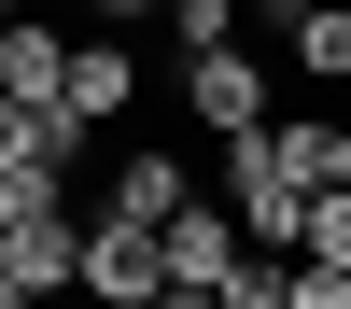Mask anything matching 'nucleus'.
Instances as JSON below:
<instances>
[{"label":"nucleus","mask_w":351,"mask_h":309,"mask_svg":"<svg viewBox=\"0 0 351 309\" xmlns=\"http://www.w3.org/2000/svg\"><path fill=\"white\" fill-rule=\"evenodd\" d=\"M0 281H28V295H71V281H84V211H71V197L0 211Z\"/></svg>","instance_id":"obj_1"},{"label":"nucleus","mask_w":351,"mask_h":309,"mask_svg":"<svg viewBox=\"0 0 351 309\" xmlns=\"http://www.w3.org/2000/svg\"><path fill=\"white\" fill-rule=\"evenodd\" d=\"M0 99H43V112L71 99V42H56L43 14H14V28H0Z\"/></svg>","instance_id":"obj_6"},{"label":"nucleus","mask_w":351,"mask_h":309,"mask_svg":"<svg viewBox=\"0 0 351 309\" xmlns=\"http://www.w3.org/2000/svg\"><path fill=\"white\" fill-rule=\"evenodd\" d=\"M84 155V127L71 112H43V99H0V169H71Z\"/></svg>","instance_id":"obj_7"},{"label":"nucleus","mask_w":351,"mask_h":309,"mask_svg":"<svg viewBox=\"0 0 351 309\" xmlns=\"http://www.w3.org/2000/svg\"><path fill=\"white\" fill-rule=\"evenodd\" d=\"M155 239H169V281H197V295H225V281H239V239H253V225H225L211 197H197V211H169Z\"/></svg>","instance_id":"obj_4"},{"label":"nucleus","mask_w":351,"mask_h":309,"mask_svg":"<svg viewBox=\"0 0 351 309\" xmlns=\"http://www.w3.org/2000/svg\"><path fill=\"white\" fill-rule=\"evenodd\" d=\"M127 99H141V56H127V28H99V42H71V99H56V112H71V127H112Z\"/></svg>","instance_id":"obj_5"},{"label":"nucleus","mask_w":351,"mask_h":309,"mask_svg":"<svg viewBox=\"0 0 351 309\" xmlns=\"http://www.w3.org/2000/svg\"><path fill=\"white\" fill-rule=\"evenodd\" d=\"M0 309H43V295H28V281H0Z\"/></svg>","instance_id":"obj_12"},{"label":"nucleus","mask_w":351,"mask_h":309,"mask_svg":"<svg viewBox=\"0 0 351 309\" xmlns=\"http://www.w3.org/2000/svg\"><path fill=\"white\" fill-rule=\"evenodd\" d=\"M112 211H127V225H169V211H197L183 155H112Z\"/></svg>","instance_id":"obj_8"},{"label":"nucleus","mask_w":351,"mask_h":309,"mask_svg":"<svg viewBox=\"0 0 351 309\" xmlns=\"http://www.w3.org/2000/svg\"><path fill=\"white\" fill-rule=\"evenodd\" d=\"M14 14H28V0H0V28H14Z\"/></svg>","instance_id":"obj_13"},{"label":"nucleus","mask_w":351,"mask_h":309,"mask_svg":"<svg viewBox=\"0 0 351 309\" xmlns=\"http://www.w3.org/2000/svg\"><path fill=\"white\" fill-rule=\"evenodd\" d=\"M183 112H197L211 140H253V127H281V112H267V71H253L239 42H211V56H183Z\"/></svg>","instance_id":"obj_2"},{"label":"nucleus","mask_w":351,"mask_h":309,"mask_svg":"<svg viewBox=\"0 0 351 309\" xmlns=\"http://www.w3.org/2000/svg\"><path fill=\"white\" fill-rule=\"evenodd\" d=\"M99 14H112V28H127V14H169V0H99Z\"/></svg>","instance_id":"obj_11"},{"label":"nucleus","mask_w":351,"mask_h":309,"mask_svg":"<svg viewBox=\"0 0 351 309\" xmlns=\"http://www.w3.org/2000/svg\"><path fill=\"white\" fill-rule=\"evenodd\" d=\"M295 56L324 84H351V0H295Z\"/></svg>","instance_id":"obj_9"},{"label":"nucleus","mask_w":351,"mask_h":309,"mask_svg":"<svg viewBox=\"0 0 351 309\" xmlns=\"http://www.w3.org/2000/svg\"><path fill=\"white\" fill-rule=\"evenodd\" d=\"M295 295V267H267V253H239V281H225V309H281Z\"/></svg>","instance_id":"obj_10"},{"label":"nucleus","mask_w":351,"mask_h":309,"mask_svg":"<svg viewBox=\"0 0 351 309\" xmlns=\"http://www.w3.org/2000/svg\"><path fill=\"white\" fill-rule=\"evenodd\" d=\"M84 295H169V239H155V225H127V211H99V225H84Z\"/></svg>","instance_id":"obj_3"}]
</instances>
